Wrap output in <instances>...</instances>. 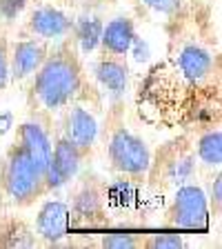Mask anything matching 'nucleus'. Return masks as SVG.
I'll return each mask as SVG.
<instances>
[{"instance_id":"4","label":"nucleus","mask_w":222,"mask_h":249,"mask_svg":"<svg viewBox=\"0 0 222 249\" xmlns=\"http://www.w3.org/2000/svg\"><path fill=\"white\" fill-rule=\"evenodd\" d=\"M107 154L111 165L127 176H145L151 169V149L127 127H116L111 131Z\"/></svg>"},{"instance_id":"3","label":"nucleus","mask_w":222,"mask_h":249,"mask_svg":"<svg viewBox=\"0 0 222 249\" xmlns=\"http://www.w3.org/2000/svg\"><path fill=\"white\" fill-rule=\"evenodd\" d=\"M5 194L16 205H29L45 192V174L20 145L9 151L2 169Z\"/></svg>"},{"instance_id":"21","label":"nucleus","mask_w":222,"mask_h":249,"mask_svg":"<svg viewBox=\"0 0 222 249\" xmlns=\"http://www.w3.org/2000/svg\"><path fill=\"white\" fill-rule=\"evenodd\" d=\"M149 9L158 11V14H165V16H173L180 11L182 7V0H142Z\"/></svg>"},{"instance_id":"20","label":"nucleus","mask_w":222,"mask_h":249,"mask_svg":"<svg viewBox=\"0 0 222 249\" xmlns=\"http://www.w3.org/2000/svg\"><path fill=\"white\" fill-rule=\"evenodd\" d=\"M27 7V0H0V18L2 20H14L22 14Z\"/></svg>"},{"instance_id":"16","label":"nucleus","mask_w":222,"mask_h":249,"mask_svg":"<svg viewBox=\"0 0 222 249\" xmlns=\"http://www.w3.org/2000/svg\"><path fill=\"white\" fill-rule=\"evenodd\" d=\"M73 212L78 218L83 220H93L96 216L102 213V196L98 194L96 187H83L80 192L76 194V200H73Z\"/></svg>"},{"instance_id":"14","label":"nucleus","mask_w":222,"mask_h":249,"mask_svg":"<svg viewBox=\"0 0 222 249\" xmlns=\"http://www.w3.org/2000/svg\"><path fill=\"white\" fill-rule=\"evenodd\" d=\"M93 73L98 78V83L114 96H122L129 87V69L118 56H104L102 60H98Z\"/></svg>"},{"instance_id":"9","label":"nucleus","mask_w":222,"mask_h":249,"mask_svg":"<svg viewBox=\"0 0 222 249\" xmlns=\"http://www.w3.org/2000/svg\"><path fill=\"white\" fill-rule=\"evenodd\" d=\"M65 138L71 140L83 154L91 149L98 138V123L91 111H87L85 107L69 109L67 118H65Z\"/></svg>"},{"instance_id":"1","label":"nucleus","mask_w":222,"mask_h":249,"mask_svg":"<svg viewBox=\"0 0 222 249\" xmlns=\"http://www.w3.org/2000/svg\"><path fill=\"white\" fill-rule=\"evenodd\" d=\"M200 83H191L180 73L176 62H160L140 85V118L158 127H178L187 120H198L207 109L198 100Z\"/></svg>"},{"instance_id":"26","label":"nucleus","mask_w":222,"mask_h":249,"mask_svg":"<svg viewBox=\"0 0 222 249\" xmlns=\"http://www.w3.org/2000/svg\"><path fill=\"white\" fill-rule=\"evenodd\" d=\"M211 202L216 205V207H220L222 202V178L216 176V180H213V187H211Z\"/></svg>"},{"instance_id":"6","label":"nucleus","mask_w":222,"mask_h":249,"mask_svg":"<svg viewBox=\"0 0 222 249\" xmlns=\"http://www.w3.org/2000/svg\"><path fill=\"white\" fill-rule=\"evenodd\" d=\"M80 162H83V151L62 136L51 147V160L45 169V189L65 187L80 171Z\"/></svg>"},{"instance_id":"13","label":"nucleus","mask_w":222,"mask_h":249,"mask_svg":"<svg viewBox=\"0 0 222 249\" xmlns=\"http://www.w3.org/2000/svg\"><path fill=\"white\" fill-rule=\"evenodd\" d=\"M136 38V29L131 18H114L107 25H102V36H100V47L109 56H127L131 49V42Z\"/></svg>"},{"instance_id":"25","label":"nucleus","mask_w":222,"mask_h":249,"mask_svg":"<svg viewBox=\"0 0 222 249\" xmlns=\"http://www.w3.org/2000/svg\"><path fill=\"white\" fill-rule=\"evenodd\" d=\"M14 123H16L14 114H11V111H2V114H0V136L9 134L11 127H14Z\"/></svg>"},{"instance_id":"12","label":"nucleus","mask_w":222,"mask_h":249,"mask_svg":"<svg viewBox=\"0 0 222 249\" xmlns=\"http://www.w3.org/2000/svg\"><path fill=\"white\" fill-rule=\"evenodd\" d=\"M45 56H47V52L42 42H38V40L16 42L11 58H9V76H14L16 80H22V78L31 76L34 71H38Z\"/></svg>"},{"instance_id":"15","label":"nucleus","mask_w":222,"mask_h":249,"mask_svg":"<svg viewBox=\"0 0 222 249\" xmlns=\"http://www.w3.org/2000/svg\"><path fill=\"white\" fill-rule=\"evenodd\" d=\"M198 158L202 165L207 167H220L222 162V131L220 129H209L198 138Z\"/></svg>"},{"instance_id":"23","label":"nucleus","mask_w":222,"mask_h":249,"mask_svg":"<svg viewBox=\"0 0 222 249\" xmlns=\"http://www.w3.org/2000/svg\"><path fill=\"white\" fill-rule=\"evenodd\" d=\"M9 83V56H7V47L0 40V91Z\"/></svg>"},{"instance_id":"10","label":"nucleus","mask_w":222,"mask_h":249,"mask_svg":"<svg viewBox=\"0 0 222 249\" xmlns=\"http://www.w3.org/2000/svg\"><path fill=\"white\" fill-rule=\"evenodd\" d=\"M18 145L29 154V158L36 162L42 169V174H45L47 165L51 160V140H49L47 131L42 129V124L34 123V120L22 123L20 129H18Z\"/></svg>"},{"instance_id":"7","label":"nucleus","mask_w":222,"mask_h":249,"mask_svg":"<svg viewBox=\"0 0 222 249\" xmlns=\"http://www.w3.org/2000/svg\"><path fill=\"white\" fill-rule=\"evenodd\" d=\"M69 205L62 200L42 202L36 218V231L47 243H60L69 231Z\"/></svg>"},{"instance_id":"11","label":"nucleus","mask_w":222,"mask_h":249,"mask_svg":"<svg viewBox=\"0 0 222 249\" xmlns=\"http://www.w3.org/2000/svg\"><path fill=\"white\" fill-rule=\"evenodd\" d=\"M29 29L42 40H58L71 31V20L56 7H38L29 18Z\"/></svg>"},{"instance_id":"22","label":"nucleus","mask_w":222,"mask_h":249,"mask_svg":"<svg viewBox=\"0 0 222 249\" xmlns=\"http://www.w3.org/2000/svg\"><path fill=\"white\" fill-rule=\"evenodd\" d=\"M147 245L155 249H176V247H182V238L178 233H155Z\"/></svg>"},{"instance_id":"18","label":"nucleus","mask_w":222,"mask_h":249,"mask_svg":"<svg viewBox=\"0 0 222 249\" xmlns=\"http://www.w3.org/2000/svg\"><path fill=\"white\" fill-rule=\"evenodd\" d=\"M193 176V156H178L173 162H169V178L176 185H185Z\"/></svg>"},{"instance_id":"5","label":"nucleus","mask_w":222,"mask_h":249,"mask_svg":"<svg viewBox=\"0 0 222 249\" xmlns=\"http://www.w3.org/2000/svg\"><path fill=\"white\" fill-rule=\"evenodd\" d=\"M171 223L185 229H205L209 225V202L207 196L198 185L178 187L173 202H171Z\"/></svg>"},{"instance_id":"8","label":"nucleus","mask_w":222,"mask_h":249,"mask_svg":"<svg viewBox=\"0 0 222 249\" xmlns=\"http://www.w3.org/2000/svg\"><path fill=\"white\" fill-rule=\"evenodd\" d=\"M173 62H176V67L180 69V73L187 80L200 83V85L213 73V65H216L211 52L196 45V42H189V45L182 47Z\"/></svg>"},{"instance_id":"17","label":"nucleus","mask_w":222,"mask_h":249,"mask_svg":"<svg viewBox=\"0 0 222 249\" xmlns=\"http://www.w3.org/2000/svg\"><path fill=\"white\" fill-rule=\"evenodd\" d=\"M100 36H102V22L98 18H83L76 27V38L83 53H91L100 47Z\"/></svg>"},{"instance_id":"19","label":"nucleus","mask_w":222,"mask_h":249,"mask_svg":"<svg viewBox=\"0 0 222 249\" xmlns=\"http://www.w3.org/2000/svg\"><path fill=\"white\" fill-rule=\"evenodd\" d=\"M102 245L111 249H131L138 245V240L134 238V233H107L102 238Z\"/></svg>"},{"instance_id":"24","label":"nucleus","mask_w":222,"mask_h":249,"mask_svg":"<svg viewBox=\"0 0 222 249\" xmlns=\"http://www.w3.org/2000/svg\"><path fill=\"white\" fill-rule=\"evenodd\" d=\"M129 52H134V58L138 62H147V60H149V45H147L142 38H138V36L134 38Z\"/></svg>"},{"instance_id":"2","label":"nucleus","mask_w":222,"mask_h":249,"mask_svg":"<svg viewBox=\"0 0 222 249\" xmlns=\"http://www.w3.org/2000/svg\"><path fill=\"white\" fill-rule=\"evenodd\" d=\"M83 87V69L71 49H58L51 56H45L36 71L34 96L49 111L67 107Z\"/></svg>"}]
</instances>
